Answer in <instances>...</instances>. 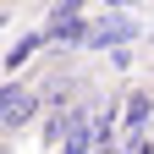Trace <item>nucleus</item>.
<instances>
[{
	"instance_id": "obj_1",
	"label": "nucleus",
	"mask_w": 154,
	"mask_h": 154,
	"mask_svg": "<svg viewBox=\"0 0 154 154\" xmlns=\"http://www.w3.org/2000/svg\"><path fill=\"white\" fill-rule=\"evenodd\" d=\"M149 121V88H132V99H127V127H143Z\"/></svg>"
}]
</instances>
